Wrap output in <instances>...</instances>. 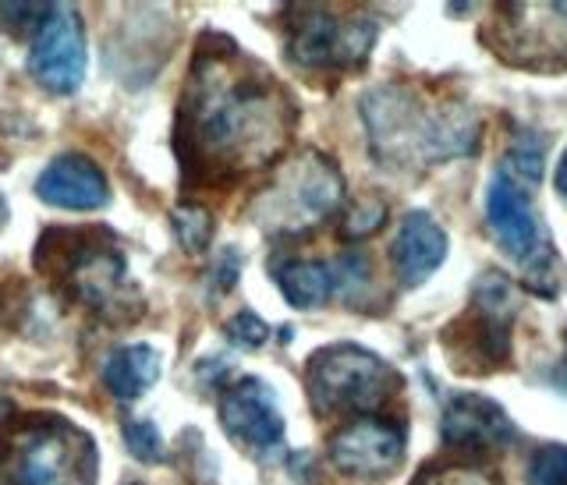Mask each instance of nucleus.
Returning <instances> with one entry per match:
<instances>
[{
	"label": "nucleus",
	"instance_id": "393cba45",
	"mask_svg": "<svg viewBox=\"0 0 567 485\" xmlns=\"http://www.w3.org/2000/svg\"><path fill=\"white\" fill-rule=\"evenodd\" d=\"M549 380H554V386H557V390H564V393H567V362H564L560 369H554V375H549Z\"/></svg>",
	"mask_w": 567,
	"mask_h": 485
},
{
	"label": "nucleus",
	"instance_id": "4468645a",
	"mask_svg": "<svg viewBox=\"0 0 567 485\" xmlns=\"http://www.w3.org/2000/svg\"><path fill=\"white\" fill-rule=\"evenodd\" d=\"M447 230L433 220L430 213L412 209L398 227V238L390 245V262H394V274L401 287H422L436 269L447 259Z\"/></svg>",
	"mask_w": 567,
	"mask_h": 485
},
{
	"label": "nucleus",
	"instance_id": "5701e85b",
	"mask_svg": "<svg viewBox=\"0 0 567 485\" xmlns=\"http://www.w3.org/2000/svg\"><path fill=\"white\" fill-rule=\"evenodd\" d=\"M386 220V206L383 203H369V206H354L348 213V224H344V235L348 238H365V235H377Z\"/></svg>",
	"mask_w": 567,
	"mask_h": 485
},
{
	"label": "nucleus",
	"instance_id": "f257e3e1",
	"mask_svg": "<svg viewBox=\"0 0 567 485\" xmlns=\"http://www.w3.org/2000/svg\"><path fill=\"white\" fill-rule=\"evenodd\" d=\"M295 106L262 71L235 68L227 58H195L177 114V156L185 174L238 177L284 153Z\"/></svg>",
	"mask_w": 567,
	"mask_h": 485
},
{
	"label": "nucleus",
	"instance_id": "6e6552de",
	"mask_svg": "<svg viewBox=\"0 0 567 485\" xmlns=\"http://www.w3.org/2000/svg\"><path fill=\"white\" fill-rule=\"evenodd\" d=\"M85 22L75 4H50L29 43V71L47 93L71 96L85 82Z\"/></svg>",
	"mask_w": 567,
	"mask_h": 485
},
{
	"label": "nucleus",
	"instance_id": "9b49d317",
	"mask_svg": "<svg viewBox=\"0 0 567 485\" xmlns=\"http://www.w3.org/2000/svg\"><path fill=\"white\" fill-rule=\"evenodd\" d=\"M220 425L227 429L230 440L256 454H266L284 443V415L277 393L270 390V383L256 380V375H241V380L224 390Z\"/></svg>",
	"mask_w": 567,
	"mask_h": 485
},
{
	"label": "nucleus",
	"instance_id": "6ab92c4d",
	"mask_svg": "<svg viewBox=\"0 0 567 485\" xmlns=\"http://www.w3.org/2000/svg\"><path fill=\"white\" fill-rule=\"evenodd\" d=\"M528 485H567V446L549 443L528 461Z\"/></svg>",
	"mask_w": 567,
	"mask_h": 485
},
{
	"label": "nucleus",
	"instance_id": "0eeeda50",
	"mask_svg": "<svg viewBox=\"0 0 567 485\" xmlns=\"http://www.w3.org/2000/svg\"><path fill=\"white\" fill-rule=\"evenodd\" d=\"M486 220L493 230V241L504 248V256L528 269V280L532 274H546L554 266L549 230L536 217V209H532L528 188L507 177L504 171H496L486 188Z\"/></svg>",
	"mask_w": 567,
	"mask_h": 485
},
{
	"label": "nucleus",
	"instance_id": "9d476101",
	"mask_svg": "<svg viewBox=\"0 0 567 485\" xmlns=\"http://www.w3.org/2000/svg\"><path fill=\"white\" fill-rule=\"evenodd\" d=\"M404 429L386 419H359L344 425L330 443V461L337 472L351 478H386L404 461Z\"/></svg>",
	"mask_w": 567,
	"mask_h": 485
},
{
	"label": "nucleus",
	"instance_id": "ddd939ff",
	"mask_svg": "<svg viewBox=\"0 0 567 485\" xmlns=\"http://www.w3.org/2000/svg\"><path fill=\"white\" fill-rule=\"evenodd\" d=\"M35 195L58 209H103L111 203V185H106V174L89 156L61 153L40 174Z\"/></svg>",
	"mask_w": 567,
	"mask_h": 485
},
{
	"label": "nucleus",
	"instance_id": "b1692460",
	"mask_svg": "<svg viewBox=\"0 0 567 485\" xmlns=\"http://www.w3.org/2000/svg\"><path fill=\"white\" fill-rule=\"evenodd\" d=\"M554 185H557V192L567 199V149H564V156H560V164H557V174H554Z\"/></svg>",
	"mask_w": 567,
	"mask_h": 485
},
{
	"label": "nucleus",
	"instance_id": "a211bd4d",
	"mask_svg": "<svg viewBox=\"0 0 567 485\" xmlns=\"http://www.w3.org/2000/svg\"><path fill=\"white\" fill-rule=\"evenodd\" d=\"M171 224H174V235L182 241L185 251H203L209 245V235H213V217L203 209V206H177L171 213Z\"/></svg>",
	"mask_w": 567,
	"mask_h": 485
},
{
	"label": "nucleus",
	"instance_id": "aec40b11",
	"mask_svg": "<svg viewBox=\"0 0 567 485\" xmlns=\"http://www.w3.org/2000/svg\"><path fill=\"white\" fill-rule=\"evenodd\" d=\"M124 446L132 451V457L156 464L164 457V440H159L156 425L153 422H142V419H128L124 422Z\"/></svg>",
	"mask_w": 567,
	"mask_h": 485
},
{
	"label": "nucleus",
	"instance_id": "a878e982",
	"mask_svg": "<svg viewBox=\"0 0 567 485\" xmlns=\"http://www.w3.org/2000/svg\"><path fill=\"white\" fill-rule=\"evenodd\" d=\"M451 485H486V482H478L472 475H457V482H451Z\"/></svg>",
	"mask_w": 567,
	"mask_h": 485
},
{
	"label": "nucleus",
	"instance_id": "39448f33",
	"mask_svg": "<svg viewBox=\"0 0 567 485\" xmlns=\"http://www.w3.org/2000/svg\"><path fill=\"white\" fill-rule=\"evenodd\" d=\"M401 390V375L359 344H330L309 358V398L319 415H372Z\"/></svg>",
	"mask_w": 567,
	"mask_h": 485
},
{
	"label": "nucleus",
	"instance_id": "f3484780",
	"mask_svg": "<svg viewBox=\"0 0 567 485\" xmlns=\"http://www.w3.org/2000/svg\"><path fill=\"white\" fill-rule=\"evenodd\" d=\"M501 171L507 177H514L518 185H525L528 192L536 188L543 177V138L536 132H518Z\"/></svg>",
	"mask_w": 567,
	"mask_h": 485
},
{
	"label": "nucleus",
	"instance_id": "bb28decb",
	"mask_svg": "<svg viewBox=\"0 0 567 485\" xmlns=\"http://www.w3.org/2000/svg\"><path fill=\"white\" fill-rule=\"evenodd\" d=\"M8 224V203H4V195H0V227Z\"/></svg>",
	"mask_w": 567,
	"mask_h": 485
},
{
	"label": "nucleus",
	"instance_id": "20e7f679",
	"mask_svg": "<svg viewBox=\"0 0 567 485\" xmlns=\"http://www.w3.org/2000/svg\"><path fill=\"white\" fill-rule=\"evenodd\" d=\"M35 266L96 312L117 305L128 277L121 248L106 230H47L35 245Z\"/></svg>",
	"mask_w": 567,
	"mask_h": 485
},
{
	"label": "nucleus",
	"instance_id": "423d86ee",
	"mask_svg": "<svg viewBox=\"0 0 567 485\" xmlns=\"http://www.w3.org/2000/svg\"><path fill=\"white\" fill-rule=\"evenodd\" d=\"M344 206L341 171L323 153L295 156L262 199V224L277 235H309Z\"/></svg>",
	"mask_w": 567,
	"mask_h": 485
},
{
	"label": "nucleus",
	"instance_id": "4be33fe9",
	"mask_svg": "<svg viewBox=\"0 0 567 485\" xmlns=\"http://www.w3.org/2000/svg\"><path fill=\"white\" fill-rule=\"evenodd\" d=\"M47 11H50V4H0V22L18 35H25V32L35 35Z\"/></svg>",
	"mask_w": 567,
	"mask_h": 485
},
{
	"label": "nucleus",
	"instance_id": "2eb2a0df",
	"mask_svg": "<svg viewBox=\"0 0 567 485\" xmlns=\"http://www.w3.org/2000/svg\"><path fill=\"white\" fill-rule=\"evenodd\" d=\"M100 375H103L106 393H114L121 404H132L146 390H153V383L159 380V351L150 348V344L117 348L103 362V372Z\"/></svg>",
	"mask_w": 567,
	"mask_h": 485
},
{
	"label": "nucleus",
	"instance_id": "f8f14e48",
	"mask_svg": "<svg viewBox=\"0 0 567 485\" xmlns=\"http://www.w3.org/2000/svg\"><path fill=\"white\" fill-rule=\"evenodd\" d=\"M440 433H443V443L454 446V451L486 454V451H501V446L514 443L518 425L511 422V415L496 401L478 398V393H461V398H454L443 407Z\"/></svg>",
	"mask_w": 567,
	"mask_h": 485
},
{
	"label": "nucleus",
	"instance_id": "412c9836",
	"mask_svg": "<svg viewBox=\"0 0 567 485\" xmlns=\"http://www.w3.org/2000/svg\"><path fill=\"white\" fill-rule=\"evenodd\" d=\"M227 337L235 340L238 348H248V351H256L266 344V337H270V327L256 316V312H238L235 319L227 322Z\"/></svg>",
	"mask_w": 567,
	"mask_h": 485
},
{
	"label": "nucleus",
	"instance_id": "dca6fc26",
	"mask_svg": "<svg viewBox=\"0 0 567 485\" xmlns=\"http://www.w3.org/2000/svg\"><path fill=\"white\" fill-rule=\"evenodd\" d=\"M274 277L284 301L295 305V309H319L337 295V274L327 262L291 259L284 266H274Z\"/></svg>",
	"mask_w": 567,
	"mask_h": 485
},
{
	"label": "nucleus",
	"instance_id": "f03ea898",
	"mask_svg": "<svg viewBox=\"0 0 567 485\" xmlns=\"http://www.w3.org/2000/svg\"><path fill=\"white\" fill-rule=\"evenodd\" d=\"M372 153L394 164H440L478 146V121L465 106H422L408 89L383 85L362 100Z\"/></svg>",
	"mask_w": 567,
	"mask_h": 485
},
{
	"label": "nucleus",
	"instance_id": "7ed1b4c3",
	"mask_svg": "<svg viewBox=\"0 0 567 485\" xmlns=\"http://www.w3.org/2000/svg\"><path fill=\"white\" fill-rule=\"evenodd\" d=\"M96 446L58 415L0 425V485H93Z\"/></svg>",
	"mask_w": 567,
	"mask_h": 485
},
{
	"label": "nucleus",
	"instance_id": "1a4fd4ad",
	"mask_svg": "<svg viewBox=\"0 0 567 485\" xmlns=\"http://www.w3.org/2000/svg\"><path fill=\"white\" fill-rule=\"evenodd\" d=\"M377 22L369 18H333L330 11H301L291 29L288 53L301 68H354L377 47Z\"/></svg>",
	"mask_w": 567,
	"mask_h": 485
}]
</instances>
